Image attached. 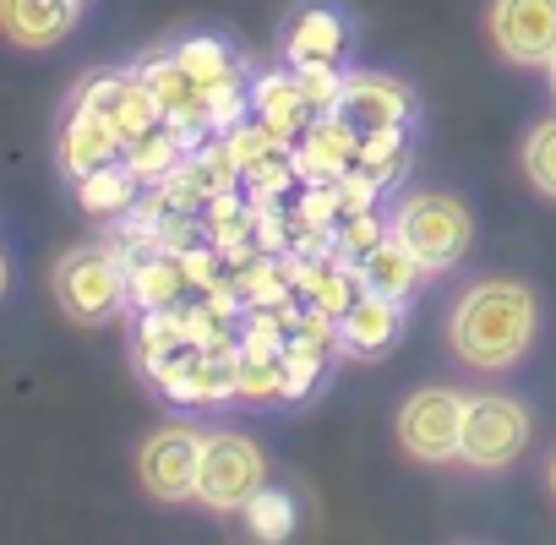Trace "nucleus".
Here are the masks:
<instances>
[{
	"label": "nucleus",
	"mask_w": 556,
	"mask_h": 545,
	"mask_svg": "<svg viewBox=\"0 0 556 545\" xmlns=\"http://www.w3.org/2000/svg\"><path fill=\"white\" fill-rule=\"evenodd\" d=\"M447 339L458 350L464 366L475 371H507L513 360H523L529 339H534V290L513 284V279H491L458 295Z\"/></svg>",
	"instance_id": "nucleus-1"
},
{
	"label": "nucleus",
	"mask_w": 556,
	"mask_h": 545,
	"mask_svg": "<svg viewBox=\"0 0 556 545\" xmlns=\"http://www.w3.org/2000/svg\"><path fill=\"white\" fill-rule=\"evenodd\" d=\"M55 301L72 322L99 328L126 306V267L104 245H77L55 262Z\"/></svg>",
	"instance_id": "nucleus-2"
},
{
	"label": "nucleus",
	"mask_w": 556,
	"mask_h": 545,
	"mask_svg": "<svg viewBox=\"0 0 556 545\" xmlns=\"http://www.w3.org/2000/svg\"><path fill=\"white\" fill-rule=\"evenodd\" d=\"M393 235L426 262V272H447L475 245V218L453 197H409L393 218Z\"/></svg>",
	"instance_id": "nucleus-3"
},
{
	"label": "nucleus",
	"mask_w": 556,
	"mask_h": 545,
	"mask_svg": "<svg viewBox=\"0 0 556 545\" xmlns=\"http://www.w3.org/2000/svg\"><path fill=\"white\" fill-rule=\"evenodd\" d=\"M267 485V458L251 436L240 431H218L202 447V469H197V502L213 512H245L251 496Z\"/></svg>",
	"instance_id": "nucleus-4"
},
{
	"label": "nucleus",
	"mask_w": 556,
	"mask_h": 545,
	"mask_svg": "<svg viewBox=\"0 0 556 545\" xmlns=\"http://www.w3.org/2000/svg\"><path fill=\"white\" fill-rule=\"evenodd\" d=\"M464 409L469 398H458L453 388H420L404 398L399 409V442L409 458L420 464H447L464 453Z\"/></svg>",
	"instance_id": "nucleus-5"
},
{
	"label": "nucleus",
	"mask_w": 556,
	"mask_h": 545,
	"mask_svg": "<svg viewBox=\"0 0 556 545\" xmlns=\"http://www.w3.org/2000/svg\"><path fill=\"white\" fill-rule=\"evenodd\" d=\"M529 447V409L518 398H502V393H480L469 398L464 409V464L475 469H507L518 464Z\"/></svg>",
	"instance_id": "nucleus-6"
},
{
	"label": "nucleus",
	"mask_w": 556,
	"mask_h": 545,
	"mask_svg": "<svg viewBox=\"0 0 556 545\" xmlns=\"http://www.w3.org/2000/svg\"><path fill=\"white\" fill-rule=\"evenodd\" d=\"M202 447L207 436L191 426H164L142 442L137 453V480L148 485L153 502H186L197 496V469H202Z\"/></svg>",
	"instance_id": "nucleus-7"
},
{
	"label": "nucleus",
	"mask_w": 556,
	"mask_h": 545,
	"mask_svg": "<svg viewBox=\"0 0 556 545\" xmlns=\"http://www.w3.org/2000/svg\"><path fill=\"white\" fill-rule=\"evenodd\" d=\"M491 39L513 66L556 61V0H491Z\"/></svg>",
	"instance_id": "nucleus-8"
},
{
	"label": "nucleus",
	"mask_w": 556,
	"mask_h": 545,
	"mask_svg": "<svg viewBox=\"0 0 556 545\" xmlns=\"http://www.w3.org/2000/svg\"><path fill=\"white\" fill-rule=\"evenodd\" d=\"M333 115H339L361 142H371V137L404 131V121H409V93H404L393 77L355 72V77H344V93H339Z\"/></svg>",
	"instance_id": "nucleus-9"
},
{
	"label": "nucleus",
	"mask_w": 556,
	"mask_h": 545,
	"mask_svg": "<svg viewBox=\"0 0 556 545\" xmlns=\"http://www.w3.org/2000/svg\"><path fill=\"white\" fill-rule=\"evenodd\" d=\"M115 159H126L121 131L110 126L104 110H93V104L77 99V110H72L66 126H61V164H66V175L83 180V175H93V169H104V164H115Z\"/></svg>",
	"instance_id": "nucleus-10"
},
{
	"label": "nucleus",
	"mask_w": 556,
	"mask_h": 545,
	"mask_svg": "<svg viewBox=\"0 0 556 545\" xmlns=\"http://www.w3.org/2000/svg\"><path fill=\"white\" fill-rule=\"evenodd\" d=\"M77 12L83 0H0V28L17 50H45L77 28Z\"/></svg>",
	"instance_id": "nucleus-11"
},
{
	"label": "nucleus",
	"mask_w": 556,
	"mask_h": 545,
	"mask_svg": "<svg viewBox=\"0 0 556 545\" xmlns=\"http://www.w3.org/2000/svg\"><path fill=\"white\" fill-rule=\"evenodd\" d=\"M355 279H361V290H371V295L409 301V295L420 290V279H426V262H420L399 235H382V240H371V245L361 251Z\"/></svg>",
	"instance_id": "nucleus-12"
},
{
	"label": "nucleus",
	"mask_w": 556,
	"mask_h": 545,
	"mask_svg": "<svg viewBox=\"0 0 556 545\" xmlns=\"http://www.w3.org/2000/svg\"><path fill=\"white\" fill-rule=\"evenodd\" d=\"M83 104L104 110L110 126L121 131V142H131L137 131H148L153 121H164V110L153 104V93L142 88V77H121V72H104L83 88Z\"/></svg>",
	"instance_id": "nucleus-13"
},
{
	"label": "nucleus",
	"mask_w": 556,
	"mask_h": 545,
	"mask_svg": "<svg viewBox=\"0 0 556 545\" xmlns=\"http://www.w3.org/2000/svg\"><path fill=\"white\" fill-rule=\"evenodd\" d=\"M404 301H388V295H371L361 290L344 312H339V339L350 355H382L399 344V328H404Z\"/></svg>",
	"instance_id": "nucleus-14"
},
{
	"label": "nucleus",
	"mask_w": 556,
	"mask_h": 545,
	"mask_svg": "<svg viewBox=\"0 0 556 545\" xmlns=\"http://www.w3.org/2000/svg\"><path fill=\"white\" fill-rule=\"evenodd\" d=\"M361 159V137L339 121V115H317L306 131H301V148H295V164L312 175V180H333V175H350Z\"/></svg>",
	"instance_id": "nucleus-15"
},
{
	"label": "nucleus",
	"mask_w": 556,
	"mask_h": 545,
	"mask_svg": "<svg viewBox=\"0 0 556 545\" xmlns=\"http://www.w3.org/2000/svg\"><path fill=\"white\" fill-rule=\"evenodd\" d=\"M137 77H142V88L153 93V104H159V110H164L175 126H186V121H202V115H207V104H213V99H207V93H202V88L186 77V66H180L175 55H159V61H148Z\"/></svg>",
	"instance_id": "nucleus-16"
},
{
	"label": "nucleus",
	"mask_w": 556,
	"mask_h": 545,
	"mask_svg": "<svg viewBox=\"0 0 556 545\" xmlns=\"http://www.w3.org/2000/svg\"><path fill=\"white\" fill-rule=\"evenodd\" d=\"M256 115H262V126H267L273 137H301L317 110H312V99L301 93V83H295V72H290V77H262V88H256Z\"/></svg>",
	"instance_id": "nucleus-17"
},
{
	"label": "nucleus",
	"mask_w": 556,
	"mask_h": 545,
	"mask_svg": "<svg viewBox=\"0 0 556 545\" xmlns=\"http://www.w3.org/2000/svg\"><path fill=\"white\" fill-rule=\"evenodd\" d=\"M339 55H344V17L312 7L290 34V66H339Z\"/></svg>",
	"instance_id": "nucleus-18"
},
{
	"label": "nucleus",
	"mask_w": 556,
	"mask_h": 545,
	"mask_svg": "<svg viewBox=\"0 0 556 545\" xmlns=\"http://www.w3.org/2000/svg\"><path fill=\"white\" fill-rule=\"evenodd\" d=\"M131 197H137V169L131 164H104V169L77 180V202L88 213H121V207H131Z\"/></svg>",
	"instance_id": "nucleus-19"
},
{
	"label": "nucleus",
	"mask_w": 556,
	"mask_h": 545,
	"mask_svg": "<svg viewBox=\"0 0 556 545\" xmlns=\"http://www.w3.org/2000/svg\"><path fill=\"white\" fill-rule=\"evenodd\" d=\"M175 61L186 66V77L207 93V99H218L224 88H229V77H235V66H229V50L218 45V39H186L180 50H175Z\"/></svg>",
	"instance_id": "nucleus-20"
},
{
	"label": "nucleus",
	"mask_w": 556,
	"mask_h": 545,
	"mask_svg": "<svg viewBox=\"0 0 556 545\" xmlns=\"http://www.w3.org/2000/svg\"><path fill=\"white\" fill-rule=\"evenodd\" d=\"M175 153H180V126H175L169 115L153 121L148 131H137V137L126 142V164H131L137 175H159V169H169Z\"/></svg>",
	"instance_id": "nucleus-21"
},
{
	"label": "nucleus",
	"mask_w": 556,
	"mask_h": 545,
	"mask_svg": "<svg viewBox=\"0 0 556 545\" xmlns=\"http://www.w3.org/2000/svg\"><path fill=\"white\" fill-rule=\"evenodd\" d=\"M523 175L534 180V191H545L556 202V121H540L523 142Z\"/></svg>",
	"instance_id": "nucleus-22"
},
{
	"label": "nucleus",
	"mask_w": 556,
	"mask_h": 545,
	"mask_svg": "<svg viewBox=\"0 0 556 545\" xmlns=\"http://www.w3.org/2000/svg\"><path fill=\"white\" fill-rule=\"evenodd\" d=\"M245 512H251V529H256L262 540H285V534L295 529V507H290V496H278V491H267V485L251 496Z\"/></svg>",
	"instance_id": "nucleus-23"
},
{
	"label": "nucleus",
	"mask_w": 556,
	"mask_h": 545,
	"mask_svg": "<svg viewBox=\"0 0 556 545\" xmlns=\"http://www.w3.org/2000/svg\"><path fill=\"white\" fill-rule=\"evenodd\" d=\"M295 83H301V93L312 99L317 115H333V104H339V93H344V77H339L333 66H295Z\"/></svg>",
	"instance_id": "nucleus-24"
},
{
	"label": "nucleus",
	"mask_w": 556,
	"mask_h": 545,
	"mask_svg": "<svg viewBox=\"0 0 556 545\" xmlns=\"http://www.w3.org/2000/svg\"><path fill=\"white\" fill-rule=\"evenodd\" d=\"M545 77H551V93H556V61H551V66H545Z\"/></svg>",
	"instance_id": "nucleus-25"
},
{
	"label": "nucleus",
	"mask_w": 556,
	"mask_h": 545,
	"mask_svg": "<svg viewBox=\"0 0 556 545\" xmlns=\"http://www.w3.org/2000/svg\"><path fill=\"white\" fill-rule=\"evenodd\" d=\"M551 496H556V458H551Z\"/></svg>",
	"instance_id": "nucleus-26"
}]
</instances>
